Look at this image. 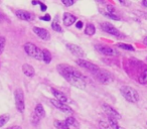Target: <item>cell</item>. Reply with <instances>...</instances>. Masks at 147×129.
Segmentation results:
<instances>
[{
	"label": "cell",
	"mask_w": 147,
	"mask_h": 129,
	"mask_svg": "<svg viewBox=\"0 0 147 129\" xmlns=\"http://www.w3.org/2000/svg\"><path fill=\"white\" fill-rule=\"evenodd\" d=\"M57 69L59 75L63 76L71 85L79 89H82V90L86 89L88 80L76 68H74L69 65H67V63H59V65H57Z\"/></svg>",
	"instance_id": "6da1fadb"
},
{
	"label": "cell",
	"mask_w": 147,
	"mask_h": 129,
	"mask_svg": "<svg viewBox=\"0 0 147 129\" xmlns=\"http://www.w3.org/2000/svg\"><path fill=\"white\" fill-rule=\"evenodd\" d=\"M120 92L128 102L136 103L139 101V94L134 88L130 86H122L120 88Z\"/></svg>",
	"instance_id": "7a4b0ae2"
},
{
	"label": "cell",
	"mask_w": 147,
	"mask_h": 129,
	"mask_svg": "<svg viewBox=\"0 0 147 129\" xmlns=\"http://www.w3.org/2000/svg\"><path fill=\"white\" fill-rule=\"evenodd\" d=\"M93 75H94V78L96 79L97 82H99L100 84L103 85L111 84L113 82V80H114L110 72H108L106 70H102V69H99L98 71L93 73Z\"/></svg>",
	"instance_id": "3957f363"
},
{
	"label": "cell",
	"mask_w": 147,
	"mask_h": 129,
	"mask_svg": "<svg viewBox=\"0 0 147 129\" xmlns=\"http://www.w3.org/2000/svg\"><path fill=\"white\" fill-rule=\"evenodd\" d=\"M25 53L29 55V57H33L35 59H42L43 57V53H42V49H40L39 47H37L34 43H26L23 47Z\"/></svg>",
	"instance_id": "277c9868"
},
{
	"label": "cell",
	"mask_w": 147,
	"mask_h": 129,
	"mask_svg": "<svg viewBox=\"0 0 147 129\" xmlns=\"http://www.w3.org/2000/svg\"><path fill=\"white\" fill-rule=\"evenodd\" d=\"M14 98H15V106H16V109L20 113H22L25 109V101H24V93H23V91L20 88L15 90Z\"/></svg>",
	"instance_id": "5b68a950"
},
{
	"label": "cell",
	"mask_w": 147,
	"mask_h": 129,
	"mask_svg": "<svg viewBox=\"0 0 147 129\" xmlns=\"http://www.w3.org/2000/svg\"><path fill=\"white\" fill-rule=\"evenodd\" d=\"M76 63H78L80 67L84 68L85 70H88L89 72H91V73H95L96 71H98L99 69H100L98 66H96L95 63L86 61V59H78L76 61Z\"/></svg>",
	"instance_id": "8992f818"
},
{
	"label": "cell",
	"mask_w": 147,
	"mask_h": 129,
	"mask_svg": "<svg viewBox=\"0 0 147 129\" xmlns=\"http://www.w3.org/2000/svg\"><path fill=\"white\" fill-rule=\"evenodd\" d=\"M67 49H69L73 55H75L76 57H78L79 59L86 57V53H85V51H83L82 47H79V45H75V43H67Z\"/></svg>",
	"instance_id": "52a82bcc"
},
{
	"label": "cell",
	"mask_w": 147,
	"mask_h": 129,
	"mask_svg": "<svg viewBox=\"0 0 147 129\" xmlns=\"http://www.w3.org/2000/svg\"><path fill=\"white\" fill-rule=\"evenodd\" d=\"M101 28L105 31V32L109 33L111 35H114V36H121V33L116 27L114 26L113 24L109 22H103L101 23Z\"/></svg>",
	"instance_id": "ba28073f"
},
{
	"label": "cell",
	"mask_w": 147,
	"mask_h": 129,
	"mask_svg": "<svg viewBox=\"0 0 147 129\" xmlns=\"http://www.w3.org/2000/svg\"><path fill=\"white\" fill-rule=\"evenodd\" d=\"M51 103L53 104V107L57 108L59 110L63 111V113H73V109H71L69 106H67V105L65 104V103L61 102V101L57 100V99H51Z\"/></svg>",
	"instance_id": "9c48e42d"
},
{
	"label": "cell",
	"mask_w": 147,
	"mask_h": 129,
	"mask_svg": "<svg viewBox=\"0 0 147 129\" xmlns=\"http://www.w3.org/2000/svg\"><path fill=\"white\" fill-rule=\"evenodd\" d=\"M33 32H34L39 38L42 39V41H47L51 39V34H49V32L47 29L42 28V27H36V26L33 27Z\"/></svg>",
	"instance_id": "30bf717a"
},
{
	"label": "cell",
	"mask_w": 147,
	"mask_h": 129,
	"mask_svg": "<svg viewBox=\"0 0 147 129\" xmlns=\"http://www.w3.org/2000/svg\"><path fill=\"white\" fill-rule=\"evenodd\" d=\"M102 108H103V110L105 111V113L107 114V116L114 117V118H116V119H120L121 118L120 114H119V113L117 112V111L115 110L114 108H112V107H111L110 105H108V104H103Z\"/></svg>",
	"instance_id": "8fae6325"
},
{
	"label": "cell",
	"mask_w": 147,
	"mask_h": 129,
	"mask_svg": "<svg viewBox=\"0 0 147 129\" xmlns=\"http://www.w3.org/2000/svg\"><path fill=\"white\" fill-rule=\"evenodd\" d=\"M98 47V51H100V53H102L103 55H117L119 53L116 49H113V47H111L99 45V47Z\"/></svg>",
	"instance_id": "7c38bea8"
},
{
	"label": "cell",
	"mask_w": 147,
	"mask_h": 129,
	"mask_svg": "<svg viewBox=\"0 0 147 129\" xmlns=\"http://www.w3.org/2000/svg\"><path fill=\"white\" fill-rule=\"evenodd\" d=\"M76 16L73 15L71 13H63V25L65 26H71V24L76 22Z\"/></svg>",
	"instance_id": "4fadbf2b"
},
{
	"label": "cell",
	"mask_w": 147,
	"mask_h": 129,
	"mask_svg": "<svg viewBox=\"0 0 147 129\" xmlns=\"http://www.w3.org/2000/svg\"><path fill=\"white\" fill-rule=\"evenodd\" d=\"M15 15L21 20H30L32 18L31 13L26 10H16L15 11Z\"/></svg>",
	"instance_id": "5bb4252c"
},
{
	"label": "cell",
	"mask_w": 147,
	"mask_h": 129,
	"mask_svg": "<svg viewBox=\"0 0 147 129\" xmlns=\"http://www.w3.org/2000/svg\"><path fill=\"white\" fill-rule=\"evenodd\" d=\"M51 94H53V96H55V98L57 99V100L61 101V102L65 103V102H67V96H65V95L63 94V92H61V91L57 90V89L51 88Z\"/></svg>",
	"instance_id": "9a60e30c"
},
{
	"label": "cell",
	"mask_w": 147,
	"mask_h": 129,
	"mask_svg": "<svg viewBox=\"0 0 147 129\" xmlns=\"http://www.w3.org/2000/svg\"><path fill=\"white\" fill-rule=\"evenodd\" d=\"M22 72H23V74L26 77H28V78H32L35 74V71H34V69H33V67L28 65V63H24L22 66Z\"/></svg>",
	"instance_id": "2e32d148"
},
{
	"label": "cell",
	"mask_w": 147,
	"mask_h": 129,
	"mask_svg": "<svg viewBox=\"0 0 147 129\" xmlns=\"http://www.w3.org/2000/svg\"><path fill=\"white\" fill-rule=\"evenodd\" d=\"M34 113L39 117L40 119H42L45 116V111L43 109V106L41 104H37L34 108Z\"/></svg>",
	"instance_id": "e0dca14e"
},
{
	"label": "cell",
	"mask_w": 147,
	"mask_h": 129,
	"mask_svg": "<svg viewBox=\"0 0 147 129\" xmlns=\"http://www.w3.org/2000/svg\"><path fill=\"white\" fill-rule=\"evenodd\" d=\"M42 53H43V57L42 61H45V63H49L51 61V53L47 49H42Z\"/></svg>",
	"instance_id": "ac0fdd59"
},
{
	"label": "cell",
	"mask_w": 147,
	"mask_h": 129,
	"mask_svg": "<svg viewBox=\"0 0 147 129\" xmlns=\"http://www.w3.org/2000/svg\"><path fill=\"white\" fill-rule=\"evenodd\" d=\"M95 31H96V28H95L94 24H92V23H89V24H87L86 30H85V33H86L87 35H94Z\"/></svg>",
	"instance_id": "d6986e66"
},
{
	"label": "cell",
	"mask_w": 147,
	"mask_h": 129,
	"mask_svg": "<svg viewBox=\"0 0 147 129\" xmlns=\"http://www.w3.org/2000/svg\"><path fill=\"white\" fill-rule=\"evenodd\" d=\"M108 120H109V124L110 126L112 127V129H117L119 127L118 125V119L114 118V117H111V116H108Z\"/></svg>",
	"instance_id": "ffe728a7"
},
{
	"label": "cell",
	"mask_w": 147,
	"mask_h": 129,
	"mask_svg": "<svg viewBox=\"0 0 147 129\" xmlns=\"http://www.w3.org/2000/svg\"><path fill=\"white\" fill-rule=\"evenodd\" d=\"M116 45L118 47H120V49H125V51H135V49L132 47V45H127V43H117Z\"/></svg>",
	"instance_id": "44dd1931"
},
{
	"label": "cell",
	"mask_w": 147,
	"mask_h": 129,
	"mask_svg": "<svg viewBox=\"0 0 147 129\" xmlns=\"http://www.w3.org/2000/svg\"><path fill=\"white\" fill-rule=\"evenodd\" d=\"M65 123L69 127H71V126H77L78 125V122H77V120L74 117H67V119H65Z\"/></svg>",
	"instance_id": "7402d4cb"
},
{
	"label": "cell",
	"mask_w": 147,
	"mask_h": 129,
	"mask_svg": "<svg viewBox=\"0 0 147 129\" xmlns=\"http://www.w3.org/2000/svg\"><path fill=\"white\" fill-rule=\"evenodd\" d=\"M139 83L142 85L147 84V70L142 72V74L140 75V77H139Z\"/></svg>",
	"instance_id": "603a6c76"
},
{
	"label": "cell",
	"mask_w": 147,
	"mask_h": 129,
	"mask_svg": "<svg viewBox=\"0 0 147 129\" xmlns=\"http://www.w3.org/2000/svg\"><path fill=\"white\" fill-rule=\"evenodd\" d=\"M9 120V116L7 114L1 115L0 116V127H3L7 123V121Z\"/></svg>",
	"instance_id": "cb8c5ba5"
},
{
	"label": "cell",
	"mask_w": 147,
	"mask_h": 129,
	"mask_svg": "<svg viewBox=\"0 0 147 129\" xmlns=\"http://www.w3.org/2000/svg\"><path fill=\"white\" fill-rule=\"evenodd\" d=\"M51 28H53L55 31H57V32H61V30H63V29H61V25L59 24V22H57V21H55V20L51 23Z\"/></svg>",
	"instance_id": "d4e9b609"
},
{
	"label": "cell",
	"mask_w": 147,
	"mask_h": 129,
	"mask_svg": "<svg viewBox=\"0 0 147 129\" xmlns=\"http://www.w3.org/2000/svg\"><path fill=\"white\" fill-rule=\"evenodd\" d=\"M99 127H100V129H112L110 124L105 122V121H100V122H99Z\"/></svg>",
	"instance_id": "484cf974"
},
{
	"label": "cell",
	"mask_w": 147,
	"mask_h": 129,
	"mask_svg": "<svg viewBox=\"0 0 147 129\" xmlns=\"http://www.w3.org/2000/svg\"><path fill=\"white\" fill-rule=\"evenodd\" d=\"M5 43H6V41H5V37L0 36V55L2 53L3 49L5 47Z\"/></svg>",
	"instance_id": "4316f807"
},
{
	"label": "cell",
	"mask_w": 147,
	"mask_h": 129,
	"mask_svg": "<svg viewBox=\"0 0 147 129\" xmlns=\"http://www.w3.org/2000/svg\"><path fill=\"white\" fill-rule=\"evenodd\" d=\"M39 121H40V118H39L35 113H33V115L31 116V123H32L33 125H37Z\"/></svg>",
	"instance_id": "83f0119b"
},
{
	"label": "cell",
	"mask_w": 147,
	"mask_h": 129,
	"mask_svg": "<svg viewBox=\"0 0 147 129\" xmlns=\"http://www.w3.org/2000/svg\"><path fill=\"white\" fill-rule=\"evenodd\" d=\"M61 2L63 3V5L69 7V6H71V5L75 3V0H61Z\"/></svg>",
	"instance_id": "f1b7e54d"
},
{
	"label": "cell",
	"mask_w": 147,
	"mask_h": 129,
	"mask_svg": "<svg viewBox=\"0 0 147 129\" xmlns=\"http://www.w3.org/2000/svg\"><path fill=\"white\" fill-rule=\"evenodd\" d=\"M105 15H106L107 17H109V18H111V19H114V20H119V17L117 16V15H115V14H111V13H105Z\"/></svg>",
	"instance_id": "f546056e"
},
{
	"label": "cell",
	"mask_w": 147,
	"mask_h": 129,
	"mask_svg": "<svg viewBox=\"0 0 147 129\" xmlns=\"http://www.w3.org/2000/svg\"><path fill=\"white\" fill-rule=\"evenodd\" d=\"M107 11H108L107 13H111V14H114L115 8L113 6H111V5H108V6H107Z\"/></svg>",
	"instance_id": "4dcf8cb0"
},
{
	"label": "cell",
	"mask_w": 147,
	"mask_h": 129,
	"mask_svg": "<svg viewBox=\"0 0 147 129\" xmlns=\"http://www.w3.org/2000/svg\"><path fill=\"white\" fill-rule=\"evenodd\" d=\"M40 19H41V20H43V21H49L51 19V15H49V14H45V16H42Z\"/></svg>",
	"instance_id": "1f68e13d"
},
{
	"label": "cell",
	"mask_w": 147,
	"mask_h": 129,
	"mask_svg": "<svg viewBox=\"0 0 147 129\" xmlns=\"http://www.w3.org/2000/svg\"><path fill=\"white\" fill-rule=\"evenodd\" d=\"M61 129H69V127L67 126V124L65 123V121L63 122H61Z\"/></svg>",
	"instance_id": "d6a6232c"
},
{
	"label": "cell",
	"mask_w": 147,
	"mask_h": 129,
	"mask_svg": "<svg viewBox=\"0 0 147 129\" xmlns=\"http://www.w3.org/2000/svg\"><path fill=\"white\" fill-rule=\"evenodd\" d=\"M76 26H77V28H82L83 27V22L82 21H78V22H77V24H76Z\"/></svg>",
	"instance_id": "836d02e7"
},
{
	"label": "cell",
	"mask_w": 147,
	"mask_h": 129,
	"mask_svg": "<svg viewBox=\"0 0 147 129\" xmlns=\"http://www.w3.org/2000/svg\"><path fill=\"white\" fill-rule=\"evenodd\" d=\"M39 5H40V7H41V10H42V11H45V10H47V6H45V5L43 4L42 2H39Z\"/></svg>",
	"instance_id": "e575fe53"
},
{
	"label": "cell",
	"mask_w": 147,
	"mask_h": 129,
	"mask_svg": "<svg viewBox=\"0 0 147 129\" xmlns=\"http://www.w3.org/2000/svg\"><path fill=\"white\" fill-rule=\"evenodd\" d=\"M7 129H21V127L20 126H11V127H9V128H7Z\"/></svg>",
	"instance_id": "d590c367"
},
{
	"label": "cell",
	"mask_w": 147,
	"mask_h": 129,
	"mask_svg": "<svg viewBox=\"0 0 147 129\" xmlns=\"http://www.w3.org/2000/svg\"><path fill=\"white\" fill-rule=\"evenodd\" d=\"M142 4L144 7H147V0H142Z\"/></svg>",
	"instance_id": "8d00e7d4"
},
{
	"label": "cell",
	"mask_w": 147,
	"mask_h": 129,
	"mask_svg": "<svg viewBox=\"0 0 147 129\" xmlns=\"http://www.w3.org/2000/svg\"><path fill=\"white\" fill-rule=\"evenodd\" d=\"M119 2L122 3V4H124V5H127V3L125 2V0H119Z\"/></svg>",
	"instance_id": "74e56055"
},
{
	"label": "cell",
	"mask_w": 147,
	"mask_h": 129,
	"mask_svg": "<svg viewBox=\"0 0 147 129\" xmlns=\"http://www.w3.org/2000/svg\"><path fill=\"white\" fill-rule=\"evenodd\" d=\"M37 3H38V4H39V2H37V1H32V4H33V5L37 4Z\"/></svg>",
	"instance_id": "f35d334b"
},
{
	"label": "cell",
	"mask_w": 147,
	"mask_h": 129,
	"mask_svg": "<svg viewBox=\"0 0 147 129\" xmlns=\"http://www.w3.org/2000/svg\"><path fill=\"white\" fill-rule=\"evenodd\" d=\"M144 43H145V45H147V36L144 38Z\"/></svg>",
	"instance_id": "ab89813d"
},
{
	"label": "cell",
	"mask_w": 147,
	"mask_h": 129,
	"mask_svg": "<svg viewBox=\"0 0 147 129\" xmlns=\"http://www.w3.org/2000/svg\"><path fill=\"white\" fill-rule=\"evenodd\" d=\"M117 129H125V128H123V127H121V126H119V127H118V128H117Z\"/></svg>",
	"instance_id": "60d3db41"
},
{
	"label": "cell",
	"mask_w": 147,
	"mask_h": 129,
	"mask_svg": "<svg viewBox=\"0 0 147 129\" xmlns=\"http://www.w3.org/2000/svg\"><path fill=\"white\" fill-rule=\"evenodd\" d=\"M144 15H145V16H144V17H145V18H146V19H147V13H145V14H144Z\"/></svg>",
	"instance_id": "b9f144b4"
},
{
	"label": "cell",
	"mask_w": 147,
	"mask_h": 129,
	"mask_svg": "<svg viewBox=\"0 0 147 129\" xmlns=\"http://www.w3.org/2000/svg\"><path fill=\"white\" fill-rule=\"evenodd\" d=\"M1 18H2V17H1V14H0V21H1Z\"/></svg>",
	"instance_id": "7bdbcfd3"
},
{
	"label": "cell",
	"mask_w": 147,
	"mask_h": 129,
	"mask_svg": "<svg viewBox=\"0 0 147 129\" xmlns=\"http://www.w3.org/2000/svg\"><path fill=\"white\" fill-rule=\"evenodd\" d=\"M98 1H101V2H102V1H103V0H98Z\"/></svg>",
	"instance_id": "ee69618b"
}]
</instances>
